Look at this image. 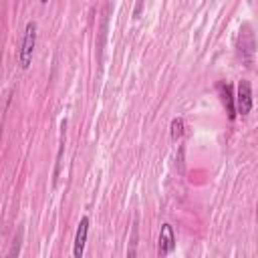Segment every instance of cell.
<instances>
[{
  "instance_id": "6",
  "label": "cell",
  "mask_w": 258,
  "mask_h": 258,
  "mask_svg": "<svg viewBox=\"0 0 258 258\" xmlns=\"http://www.w3.org/2000/svg\"><path fill=\"white\" fill-rule=\"evenodd\" d=\"M218 93L222 97V103L226 107V113L230 119L236 117V97H232V87L228 83H218Z\"/></svg>"
},
{
  "instance_id": "9",
  "label": "cell",
  "mask_w": 258,
  "mask_h": 258,
  "mask_svg": "<svg viewBox=\"0 0 258 258\" xmlns=\"http://www.w3.org/2000/svg\"><path fill=\"white\" fill-rule=\"evenodd\" d=\"M127 258H137V252H135V240H133V244H131V248H129V252H127Z\"/></svg>"
},
{
  "instance_id": "7",
  "label": "cell",
  "mask_w": 258,
  "mask_h": 258,
  "mask_svg": "<svg viewBox=\"0 0 258 258\" xmlns=\"http://www.w3.org/2000/svg\"><path fill=\"white\" fill-rule=\"evenodd\" d=\"M22 236H24V228H18V232H16V236L12 240V246H10L8 254H6V258H18L20 248H22Z\"/></svg>"
},
{
  "instance_id": "8",
  "label": "cell",
  "mask_w": 258,
  "mask_h": 258,
  "mask_svg": "<svg viewBox=\"0 0 258 258\" xmlns=\"http://www.w3.org/2000/svg\"><path fill=\"white\" fill-rule=\"evenodd\" d=\"M169 135H171V139H173V141H175V139H179V137L183 135V119H181V117L171 119V125H169Z\"/></svg>"
},
{
  "instance_id": "4",
  "label": "cell",
  "mask_w": 258,
  "mask_h": 258,
  "mask_svg": "<svg viewBox=\"0 0 258 258\" xmlns=\"http://www.w3.org/2000/svg\"><path fill=\"white\" fill-rule=\"evenodd\" d=\"M254 52H256V40H254V34L250 32L248 26L242 28V34H240V54H242V60L246 62V67L252 64L254 60Z\"/></svg>"
},
{
  "instance_id": "10",
  "label": "cell",
  "mask_w": 258,
  "mask_h": 258,
  "mask_svg": "<svg viewBox=\"0 0 258 258\" xmlns=\"http://www.w3.org/2000/svg\"><path fill=\"white\" fill-rule=\"evenodd\" d=\"M141 8H143V2H137V4H135V16L139 14V10H141Z\"/></svg>"
},
{
  "instance_id": "1",
  "label": "cell",
  "mask_w": 258,
  "mask_h": 258,
  "mask_svg": "<svg viewBox=\"0 0 258 258\" xmlns=\"http://www.w3.org/2000/svg\"><path fill=\"white\" fill-rule=\"evenodd\" d=\"M36 22L34 20H28L26 22V28H24V36H22V44H20V52H18V64L20 69H28L30 62H32V52H34V46H36Z\"/></svg>"
},
{
  "instance_id": "3",
  "label": "cell",
  "mask_w": 258,
  "mask_h": 258,
  "mask_svg": "<svg viewBox=\"0 0 258 258\" xmlns=\"http://www.w3.org/2000/svg\"><path fill=\"white\" fill-rule=\"evenodd\" d=\"M175 248V234H173V226L171 224H161L159 230V238H157V254L159 258H165L169 252H173Z\"/></svg>"
},
{
  "instance_id": "2",
  "label": "cell",
  "mask_w": 258,
  "mask_h": 258,
  "mask_svg": "<svg viewBox=\"0 0 258 258\" xmlns=\"http://www.w3.org/2000/svg\"><path fill=\"white\" fill-rule=\"evenodd\" d=\"M250 111H252V87L248 81H240L236 91V113L244 117Z\"/></svg>"
},
{
  "instance_id": "5",
  "label": "cell",
  "mask_w": 258,
  "mask_h": 258,
  "mask_svg": "<svg viewBox=\"0 0 258 258\" xmlns=\"http://www.w3.org/2000/svg\"><path fill=\"white\" fill-rule=\"evenodd\" d=\"M87 236H89V218L83 216L81 222H79V226H77V234H75V242H73V256L75 258H83Z\"/></svg>"
}]
</instances>
